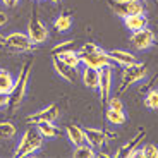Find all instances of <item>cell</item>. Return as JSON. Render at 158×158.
<instances>
[{
	"mask_svg": "<svg viewBox=\"0 0 158 158\" xmlns=\"http://www.w3.org/2000/svg\"><path fill=\"white\" fill-rule=\"evenodd\" d=\"M31 62L24 64L23 69H21L19 76L14 81V88L10 91V100H9L7 108L10 112H16L17 108L23 105V100L26 96V89H28V83H29V74H31Z\"/></svg>",
	"mask_w": 158,
	"mask_h": 158,
	"instance_id": "obj_1",
	"label": "cell"
},
{
	"mask_svg": "<svg viewBox=\"0 0 158 158\" xmlns=\"http://www.w3.org/2000/svg\"><path fill=\"white\" fill-rule=\"evenodd\" d=\"M41 146H43V136L40 134L38 129L29 127L21 136L16 150H14V156H29L38 150H41Z\"/></svg>",
	"mask_w": 158,
	"mask_h": 158,
	"instance_id": "obj_2",
	"label": "cell"
},
{
	"mask_svg": "<svg viewBox=\"0 0 158 158\" xmlns=\"http://www.w3.org/2000/svg\"><path fill=\"white\" fill-rule=\"evenodd\" d=\"M148 74V67L146 64H132V65H127V67H124V72H122V79H120V84H118V95L120 93H124V91L127 89L129 86H132V84L139 83V81H143V79L146 77Z\"/></svg>",
	"mask_w": 158,
	"mask_h": 158,
	"instance_id": "obj_3",
	"label": "cell"
},
{
	"mask_svg": "<svg viewBox=\"0 0 158 158\" xmlns=\"http://www.w3.org/2000/svg\"><path fill=\"white\" fill-rule=\"evenodd\" d=\"M115 16L120 19L131 16V14H144V5L141 0H110L108 2Z\"/></svg>",
	"mask_w": 158,
	"mask_h": 158,
	"instance_id": "obj_4",
	"label": "cell"
},
{
	"mask_svg": "<svg viewBox=\"0 0 158 158\" xmlns=\"http://www.w3.org/2000/svg\"><path fill=\"white\" fill-rule=\"evenodd\" d=\"M4 47L10 48V50H14V52H31L33 48H36V45L29 40L28 33L12 31V33H9V35H5Z\"/></svg>",
	"mask_w": 158,
	"mask_h": 158,
	"instance_id": "obj_5",
	"label": "cell"
},
{
	"mask_svg": "<svg viewBox=\"0 0 158 158\" xmlns=\"http://www.w3.org/2000/svg\"><path fill=\"white\" fill-rule=\"evenodd\" d=\"M26 33H28L29 40H31L35 45H41V43H45V41L48 40V29H47V26L40 21V17L36 16V14H33L31 19H29L28 31H26Z\"/></svg>",
	"mask_w": 158,
	"mask_h": 158,
	"instance_id": "obj_6",
	"label": "cell"
},
{
	"mask_svg": "<svg viewBox=\"0 0 158 158\" xmlns=\"http://www.w3.org/2000/svg\"><path fill=\"white\" fill-rule=\"evenodd\" d=\"M129 43L136 50H148L155 43V33L148 26L143 29H138V31H132V35L129 38Z\"/></svg>",
	"mask_w": 158,
	"mask_h": 158,
	"instance_id": "obj_7",
	"label": "cell"
},
{
	"mask_svg": "<svg viewBox=\"0 0 158 158\" xmlns=\"http://www.w3.org/2000/svg\"><path fill=\"white\" fill-rule=\"evenodd\" d=\"M57 118H60V108L57 107L55 103H50V105L43 107L41 110H38L33 115H29L26 120H28V124L36 126V124H40V122H55Z\"/></svg>",
	"mask_w": 158,
	"mask_h": 158,
	"instance_id": "obj_8",
	"label": "cell"
},
{
	"mask_svg": "<svg viewBox=\"0 0 158 158\" xmlns=\"http://www.w3.org/2000/svg\"><path fill=\"white\" fill-rule=\"evenodd\" d=\"M112 79H114L112 65H105V67L100 69V81H98V88L96 89L100 91L102 103H107V100L112 96Z\"/></svg>",
	"mask_w": 158,
	"mask_h": 158,
	"instance_id": "obj_9",
	"label": "cell"
},
{
	"mask_svg": "<svg viewBox=\"0 0 158 158\" xmlns=\"http://www.w3.org/2000/svg\"><path fill=\"white\" fill-rule=\"evenodd\" d=\"M81 64L84 67H93V69H102L105 65H112V60L108 59L107 52L100 48L98 52H93V53H88V55L81 57Z\"/></svg>",
	"mask_w": 158,
	"mask_h": 158,
	"instance_id": "obj_10",
	"label": "cell"
},
{
	"mask_svg": "<svg viewBox=\"0 0 158 158\" xmlns=\"http://www.w3.org/2000/svg\"><path fill=\"white\" fill-rule=\"evenodd\" d=\"M84 129V141L93 146L95 150H102L107 143V134L102 129H93V127H83Z\"/></svg>",
	"mask_w": 158,
	"mask_h": 158,
	"instance_id": "obj_11",
	"label": "cell"
},
{
	"mask_svg": "<svg viewBox=\"0 0 158 158\" xmlns=\"http://www.w3.org/2000/svg\"><path fill=\"white\" fill-rule=\"evenodd\" d=\"M107 55L112 62L118 64V65H122V67H127V65H132V64L138 62V57H136L134 53L127 52V50H118V48H115V50L107 52Z\"/></svg>",
	"mask_w": 158,
	"mask_h": 158,
	"instance_id": "obj_12",
	"label": "cell"
},
{
	"mask_svg": "<svg viewBox=\"0 0 158 158\" xmlns=\"http://www.w3.org/2000/svg\"><path fill=\"white\" fill-rule=\"evenodd\" d=\"M52 65H53L55 74L59 76V77H62L64 81H67V83H74V81H76V69L69 67L67 64H64L62 60H59L57 57H53Z\"/></svg>",
	"mask_w": 158,
	"mask_h": 158,
	"instance_id": "obj_13",
	"label": "cell"
},
{
	"mask_svg": "<svg viewBox=\"0 0 158 158\" xmlns=\"http://www.w3.org/2000/svg\"><path fill=\"white\" fill-rule=\"evenodd\" d=\"M81 81L88 89H96L100 81V71L93 67H84L83 72H81Z\"/></svg>",
	"mask_w": 158,
	"mask_h": 158,
	"instance_id": "obj_14",
	"label": "cell"
},
{
	"mask_svg": "<svg viewBox=\"0 0 158 158\" xmlns=\"http://www.w3.org/2000/svg\"><path fill=\"white\" fill-rule=\"evenodd\" d=\"M53 57H57L59 60H62L64 64H67L69 67H72V69H77L79 65H81V57H79V53L74 50H71V48L59 52V53H55Z\"/></svg>",
	"mask_w": 158,
	"mask_h": 158,
	"instance_id": "obj_15",
	"label": "cell"
},
{
	"mask_svg": "<svg viewBox=\"0 0 158 158\" xmlns=\"http://www.w3.org/2000/svg\"><path fill=\"white\" fill-rule=\"evenodd\" d=\"M124 24L129 31H138L148 26V19L144 14H131V16L124 17Z\"/></svg>",
	"mask_w": 158,
	"mask_h": 158,
	"instance_id": "obj_16",
	"label": "cell"
},
{
	"mask_svg": "<svg viewBox=\"0 0 158 158\" xmlns=\"http://www.w3.org/2000/svg\"><path fill=\"white\" fill-rule=\"evenodd\" d=\"M65 134H67L69 143H72V146H79V144L86 143L84 141V129L79 127L77 124H71L65 127Z\"/></svg>",
	"mask_w": 158,
	"mask_h": 158,
	"instance_id": "obj_17",
	"label": "cell"
},
{
	"mask_svg": "<svg viewBox=\"0 0 158 158\" xmlns=\"http://www.w3.org/2000/svg\"><path fill=\"white\" fill-rule=\"evenodd\" d=\"M36 129L40 131V134L43 136V139H55L59 136L60 129L55 126V122H40L36 124Z\"/></svg>",
	"mask_w": 158,
	"mask_h": 158,
	"instance_id": "obj_18",
	"label": "cell"
},
{
	"mask_svg": "<svg viewBox=\"0 0 158 158\" xmlns=\"http://www.w3.org/2000/svg\"><path fill=\"white\" fill-rule=\"evenodd\" d=\"M14 81H16V77L10 72L5 71V69H0V91L10 95L12 88H14Z\"/></svg>",
	"mask_w": 158,
	"mask_h": 158,
	"instance_id": "obj_19",
	"label": "cell"
},
{
	"mask_svg": "<svg viewBox=\"0 0 158 158\" xmlns=\"http://www.w3.org/2000/svg\"><path fill=\"white\" fill-rule=\"evenodd\" d=\"M105 115H107V120L112 124V126H122V124L127 122V117H126V112H124V110H114V108H107Z\"/></svg>",
	"mask_w": 158,
	"mask_h": 158,
	"instance_id": "obj_20",
	"label": "cell"
},
{
	"mask_svg": "<svg viewBox=\"0 0 158 158\" xmlns=\"http://www.w3.org/2000/svg\"><path fill=\"white\" fill-rule=\"evenodd\" d=\"M72 156H76V158H95L96 151H95V148L89 146L88 143H83V144H79V146H74Z\"/></svg>",
	"mask_w": 158,
	"mask_h": 158,
	"instance_id": "obj_21",
	"label": "cell"
},
{
	"mask_svg": "<svg viewBox=\"0 0 158 158\" xmlns=\"http://www.w3.org/2000/svg\"><path fill=\"white\" fill-rule=\"evenodd\" d=\"M72 21L74 19H72L71 14H60V16L53 21V26H55L57 31L65 33V31H69V29L72 28Z\"/></svg>",
	"mask_w": 158,
	"mask_h": 158,
	"instance_id": "obj_22",
	"label": "cell"
},
{
	"mask_svg": "<svg viewBox=\"0 0 158 158\" xmlns=\"http://www.w3.org/2000/svg\"><path fill=\"white\" fill-rule=\"evenodd\" d=\"M143 138H144V132H138V134H136L134 138L131 139L127 144H124V146L117 151V155H115V156H127L131 150H134L136 146H139V141H141Z\"/></svg>",
	"mask_w": 158,
	"mask_h": 158,
	"instance_id": "obj_23",
	"label": "cell"
},
{
	"mask_svg": "<svg viewBox=\"0 0 158 158\" xmlns=\"http://www.w3.org/2000/svg\"><path fill=\"white\" fill-rule=\"evenodd\" d=\"M17 129L12 122H0V139H12L16 136Z\"/></svg>",
	"mask_w": 158,
	"mask_h": 158,
	"instance_id": "obj_24",
	"label": "cell"
},
{
	"mask_svg": "<svg viewBox=\"0 0 158 158\" xmlns=\"http://www.w3.org/2000/svg\"><path fill=\"white\" fill-rule=\"evenodd\" d=\"M144 105L150 110H158V89L148 91V95L144 96Z\"/></svg>",
	"mask_w": 158,
	"mask_h": 158,
	"instance_id": "obj_25",
	"label": "cell"
},
{
	"mask_svg": "<svg viewBox=\"0 0 158 158\" xmlns=\"http://www.w3.org/2000/svg\"><path fill=\"white\" fill-rule=\"evenodd\" d=\"M143 150V158H158V148L153 143H148L141 148Z\"/></svg>",
	"mask_w": 158,
	"mask_h": 158,
	"instance_id": "obj_26",
	"label": "cell"
},
{
	"mask_svg": "<svg viewBox=\"0 0 158 158\" xmlns=\"http://www.w3.org/2000/svg\"><path fill=\"white\" fill-rule=\"evenodd\" d=\"M100 47L96 43H93V41H88V43H84L83 47L79 48V57H83V55H88V53H93V52H98Z\"/></svg>",
	"mask_w": 158,
	"mask_h": 158,
	"instance_id": "obj_27",
	"label": "cell"
},
{
	"mask_svg": "<svg viewBox=\"0 0 158 158\" xmlns=\"http://www.w3.org/2000/svg\"><path fill=\"white\" fill-rule=\"evenodd\" d=\"M107 105H108V108H114V110H124V103L118 96H110L107 100Z\"/></svg>",
	"mask_w": 158,
	"mask_h": 158,
	"instance_id": "obj_28",
	"label": "cell"
},
{
	"mask_svg": "<svg viewBox=\"0 0 158 158\" xmlns=\"http://www.w3.org/2000/svg\"><path fill=\"white\" fill-rule=\"evenodd\" d=\"M74 43L72 40H65V41H62V43H57V45H53V48H52V53L55 55V53H59V52H62V50H67L71 45Z\"/></svg>",
	"mask_w": 158,
	"mask_h": 158,
	"instance_id": "obj_29",
	"label": "cell"
},
{
	"mask_svg": "<svg viewBox=\"0 0 158 158\" xmlns=\"http://www.w3.org/2000/svg\"><path fill=\"white\" fill-rule=\"evenodd\" d=\"M9 100H10V95H9V93H4V91H0V108L7 107Z\"/></svg>",
	"mask_w": 158,
	"mask_h": 158,
	"instance_id": "obj_30",
	"label": "cell"
},
{
	"mask_svg": "<svg viewBox=\"0 0 158 158\" xmlns=\"http://www.w3.org/2000/svg\"><path fill=\"white\" fill-rule=\"evenodd\" d=\"M127 156H129V158H141L143 156V150L139 146H136L134 150L129 151V155H127Z\"/></svg>",
	"mask_w": 158,
	"mask_h": 158,
	"instance_id": "obj_31",
	"label": "cell"
},
{
	"mask_svg": "<svg viewBox=\"0 0 158 158\" xmlns=\"http://www.w3.org/2000/svg\"><path fill=\"white\" fill-rule=\"evenodd\" d=\"M7 21H9V16H7V12L0 10V28H2V26H5V24H7Z\"/></svg>",
	"mask_w": 158,
	"mask_h": 158,
	"instance_id": "obj_32",
	"label": "cell"
},
{
	"mask_svg": "<svg viewBox=\"0 0 158 158\" xmlns=\"http://www.w3.org/2000/svg\"><path fill=\"white\" fill-rule=\"evenodd\" d=\"M0 2H2V4L5 5V7H16L17 4H19V0H0Z\"/></svg>",
	"mask_w": 158,
	"mask_h": 158,
	"instance_id": "obj_33",
	"label": "cell"
},
{
	"mask_svg": "<svg viewBox=\"0 0 158 158\" xmlns=\"http://www.w3.org/2000/svg\"><path fill=\"white\" fill-rule=\"evenodd\" d=\"M4 38H5V35H2V33H0V45H2V47H4Z\"/></svg>",
	"mask_w": 158,
	"mask_h": 158,
	"instance_id": "obj_34",
	"label": "cell"
},
{
	"mask_svg": "<svg viewBox=\"0 0 158 158\" xmlns=\"http://www.w3.org/2000/svg\"><path fill=\"white\" fill-rule=\"evenodd\" d=\"M50 2H53V4H59V2H62V0H50Z\"/></svg>",
	"mask_w": 158,
	"mask_h": 158,
	"instance_id": "obj_35",
	"label": "cell"
},
{
	"mask_svg": "<svg viewBox=\"0 0 158 158\" xmlns=\"http://www.w3.org/2000/svg\"><path fill=\"white\" fill-rule=\"evenodd\" d=\"M36 2H41V0H36Z\"/></svg>",
	"mask_w": 158,
	"mask_h": 158,
	"instance_id": "obj_36",
	"label": "cell"
}]
</instances>
